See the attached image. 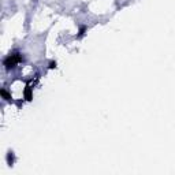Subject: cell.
Returning <instances> with one entry per match:
<instances>
[{
	"label": "cell",
	"instance_id": "7a4b0ae2",
	"mask_svg": "<svg viewBox=\"0 0 175 175\" xmlns=\"http://www.w3.org/2000/svg\"><path fill=\"white\" fill-rule=\"evenodd\" d=\"M49 67H51V68L56 67V62H51V63H49Z\"/></svg>",
	"mask_w": 175,
	"mask_h": 175
},
{
	"label": "cell",
	"instance_id": "6da1fadb",
	"mask_svg": "<svg viewBox=\"0 0 175 175\" xmlns=\"http://www.w3.org/2000/svg\"><path fill=\"white\" fill-rule=\"evenodd\" d=\"M22 60V56L18 53V52H12L4 59V67L6 70H10V68H14L16 66V63H19Z\"/></svg>",
	"mask_w": 175,
	"mask_h": 175
}]
</instances>
